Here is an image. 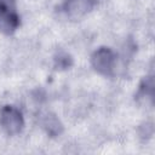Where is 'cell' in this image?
Returning a JSON list of instances; mask_svg holds the SVG:
<instances>
[{"label": "cell", "mask_w": 155, "mask_h": 155, "mask_svg": "<svg viewBox=\"0 0 155 155\" xmlns=\"http://www.w3.org/2000/svg\"><path fill=\"white\" fill-rule=\"evenodd\" d=\"M1 124L8 133H17L23 125L22 114L13 107H6L1 110Z\"/></svg>", "instance_id": "6da1fadb"}, {"label": "cell", "mask_w": 155, "mask_h": 155, "mask_svg": "<svg viewBox=\"0 0 155 155\" xmlns=\"http://www.w3.org/2000/svg\"><path fill=\"white\" fill-rule=\"evenodd\" d=\"M115 57L110 50L101 48L93 56V64L96 69L103 74H109L114 69Z\"/></svg>", "instance_id": "7a4b0ae2"}, {"label": "cell", "mask_w": 155, "mask_h": 155, "mask_svg": "<svg viewBox=\"0 0 155 155\" xmlns=\"http://www.w3.org/2000/svg\"><path fill=\"white\" fill-rule=\"evenodd\" d=\"M17 25V16L11 7L5 4H0V30L4 33L12 31Z\"/></svg>", "instance_id": "3957f363"}, {"label": "cell", "mask_w": 155, "mask_h": 155, "mask_svg": "<svg viewBox=\"0 0 155 155\" xmlns=\"http://www.w3.org/2000/svg\"><path fill=\"white\" fill-rule=\"evenodd\" d=\"M90 1L88 0H73L70 2V12L75 13V15H81L84 12H86V10L90 8Z\"/></svg>", "instance_id": "277c9868"}]
</instances>
